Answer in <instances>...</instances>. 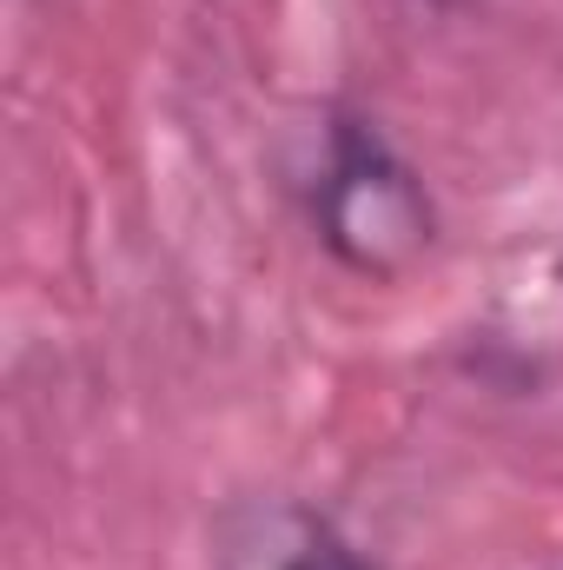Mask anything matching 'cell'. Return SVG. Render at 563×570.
I'll use <instances>...</instances> for the list:
<instances>
[{
    "label": "cell",
    "instance_id": "2",
    "mask_svg": "<svg viewBox=\"0 0 563 570\" xmlns=\"http://www.w3.org/2000/svg\"><path fill=\"white\" fill-rule=\"evenodd\" d=\"M219 570H378L325 511L305 504H246L219 531Z\"/></svg>",
    "mask_w": 563,
    "mask_h": 570
},
{
    "label": "cell",
    "instance_id": "3",
    "mask_svg": "<svg viewBox=\"0 0 563 570\" xmlns=\"http://www.w3.org/2000/svg\"><path fill=\"white\" fill-rule=\"evenodd\" d=\"M431 7H457V0H431Z\"/></svg>",
    "mask_w": 563,
    "mask_h": 570
},
{
    "label": "cell",
    "instance_id": "1",
    "mask_svg": "<svg viewBox=\"0 0 563 570\" xmlns=\"http://www.w3.org/2000/svg\"><path fill=\"white\" fill-rule=\"evenodd\" d=\"M312 226L325 253L358 279H405L437 239V206L418 166L378 134V120L338 114L312 186Z\"/></svg>",
    "mask_w": 563,
    "mask_h": 570
}]
</instances>
